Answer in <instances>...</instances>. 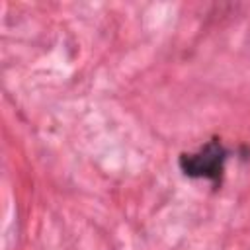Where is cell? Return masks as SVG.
Returning a JSON list of instances; mask_svg holds the SVG:
<instances>
[{"mask_svg":"<svg viewBox=\"0 0 250 250\" xmlns=\"http://www.w3.org/2000/svg\"><path fill=\"white\" fill-rule=\"evenodd\" d=\"M229 158L227 146L219 139L207 141L193 152H184L178 160L180 170L193 180H209L215 186L221 184L225 174V162Z\"/></svg>","mask_w":250,"mask_h":250,"instance_id":"obj_1","label":"cell"}]
</instances>
